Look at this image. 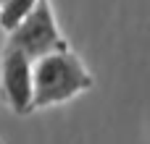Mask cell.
Returning <instances> with one entry per match:
<instances>
[{"mask_svg":"<svg viewBox=\"0 0 150 144\" xmlns=\"http://www.w3.org/2000/svg\"><path fill=\"white\" fill-rule=\"evenodd\" d=\"M92 73L76 52L63 50L34 60V110L63 105L92 89Z\"/></svg>","mask_w":150,"mask_h":144,"instance_id":"6da1fadb","label":"cell"},{"mask_svg":"<svg viewBox=\"0 0 150 144\" xmlns=\"http://www.w3.org/2000/svg\"><path fill=\"white\" fill-rule=\"evenodd\" d=\"M5 47H13V50L24 52L32 63L45 58V55L69 50V42L61 34V29H58L53 3L50 0H40L37 8L8 34Z\"/></svg>","mask_w":150,"mask_h":144,"instance_id":"7a4b0ae2","label":"cell"},{"mask_svg":"<svg viewBox=\"0 0 150 144\" xmlns=\"http://www.w3.org/2000/svg\"><path fill=\"white\" fill-rule=\"evenodd\" d=\"M0 100L13 115H29L34 110V63L13 47L3 50Z\"/></svg>","mask_w":150,"mask_h":144,"instance_id":"3957f363","label":"cell"},{"mask_svg":"<svg viewBox=\"0 0 150 144\" xmlns=\"http://www.w3.org/2000/svg\"><path fill=\"white\" fill-rule=\"evenodd\" d=\"M40 0H5L0 5V29L5 34H11L34 8H37Z\"/></svg>","mask_w":150,"mask_h":144,"instance_id":"277c9868","label":"cell"},{"mask_svg":"<svg viewBox=\"0 0 150 144\" xmlns=\"http://www.w3.org/2000/svg\"><path fill=\"white\" fill-rule=\"evenodd\" d=\"M3 3H5V0H0V5H3Z\"/></svg>","mask_w":150,"mask_h":144,"instance_id":"5b68a950","label":"cell"}]
</instances>
